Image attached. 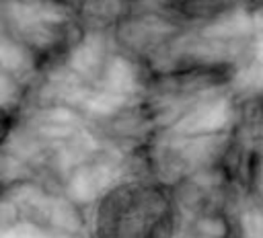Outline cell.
<instances>
[{
  "label": "cell",
  "instance_id": "1",
  "mask_svg": "<svg viewBox=\"0 0 263 238\" xmlns=\"http://www.w3.org/2000/svg\"><path fill=\"white\" fill-rule=\"evenodd\" d=\"M181 207L175 189L146 174L109 185L90 205V238H177Z\"/></svg>",
  "mask_w": 263,
  "mask_h": 238
},
{
  "label": "cell",
  "instance_id": "2",
  "mask_svg": "<svg viewBox=\"0 0 263 238\" xmlns=\"http://www.w3.org/2000/svg\"><path fill=\"white\" fill-rule=\"evenodd\" d=\"M113 2H119V4H140V2H148V0H113Z\"/></svg>",
  "mask_w": 263,
  "mask_h": 238
}]
</instances>
